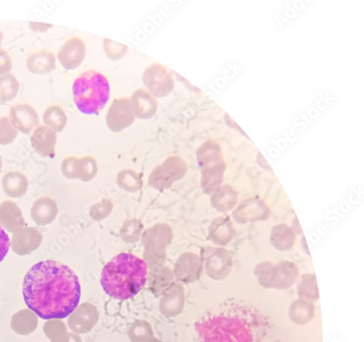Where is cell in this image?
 <instances>
[{
    "label": "cell",
    "mask_w": 364,
    "mask_h": 342,
    "mask_svg": "<svg viewBox=\"0 0 364 342\" xmlns=\"http://www.w3.org/2000/svg\"><path fill=\"white\" fill-rule=\"evenodd\" d=\"M10 245L11 241L8 234L0 226V262H2L7 256Z\"/></svg>",
    "instance_id": "obj_27"
},
{
    "label": "cell",
    "mask_w": 364,
    "mask_h": 342,
    "mask_svg": "<svg viewBox=\"0 0 364 342\" xmlns=\"http://www.w3.org/2000/svg\"><path fill=\"white\" fill-rule=\"evenodd\" d=\"M43 331L51 342H69L73 333H68L65 324L59 319H51L44 323Z\"/></svg>",
    "instance_id": "obj_20"
},
{
    "label": "cell",
    "mask_w": 364,
    "mask_h": 342,
    "mask_svg": "<svg viewBox=\"0 0 364 342\" xmlns=\"http://www.w3.org/2000/svg\"><path fill=\"white\" fill-rule=\"evenodd\" d=\"M2 185L5 193L11 197L16 198L27 193L28 181L24 174L13 171L4 176Z\"/></svg>",
    "instance_id": "obj_18"
},
{
    "label": "cell",
    "mask_w": 364,
    "mask_h": 342,
    "mask_svg": "<svg viewBox=\"0 0 364 342\" xmlns=\"http://www.w3.org/2000/svg\"><path fill=\"white\" fill-rule=\"evenodd\" d=\"M140 342H159V341H158V340H157V339H154V338L151 339V338H150V337H149V338H145V339L142 340V341H140Z\"/></svg>",
    "instance_id": "obj_28"
},
{
    "label": "cell",
    "mask_w": 364,
    "mask_h": 342,
    "mask_svg": "<svg viewBox=\"0 0 364 342\" xmlns=\"http://www.w3.org/2000/svg\"><path fill=\"white\" fill-rule=\"evenodd\" d=\"M4 38V33L1 30H0V44L2 43Z\"/></svg>",
    "instance_id": "obj_29"
},
{
    "label": "cell",
    "mask_w": 364,
    "mask_h": 342,
    "mask_svg": "<svg viewBox=\"0 0 364 342\" xmlns=\"http://www.w3.org/2000/svg\"><path fill=\"white\" fill-rule=\"evenodd\" d=\"M20 84L13 74L0 76V102L13 101L18 95Z\"/></svg>",
    "instance_id": "obj_22"
},
{
    "label": "cell",
    "mask_w": 364,
    "mask_h": 342,
    "mask_svg": "<svg viewBox=\"0 0 364 342\" xmlns=\"http://www.w3.org/2000/svg\"><path fill=\"white\" fill-rule=\"evenodd\" d=\"M297 293L299 299L313 303L320 300V292L314 274H305L301 277L297 286Z\"/></svg>",
    "instance_id": "obj_19"
},
{
    "label": "cell",
    "mask_w": 364,
    "mask_h": 342,
    "mask_svg": "<svg viewBox=\"0 0 364 342\" xmlns=\"http://www.w3.org/2000/svg\"><path fill=\"white\" fill-rule=\"evenodd\" d=\"M42 240V235L35 228L26 226L13 234L11 247L16 255L26 256L39 248Z\"/></svg>",
    "instance_id": "obj_9"
},
{
    "label": "cell",
    "mask_w": 364,
    "mask_h": 342,
    "mask_svg": "<svg viewBox=\"0 0 364 342\" xmlns=\"http://www.w3.org/2000/svg\"><path fill=\"white\" fill-rule=\"evenodd\" d=\"M38 326V316L30 309L21 310L11 317V327L19 335H29L33 333Z\"/></svg>",
    "instance_id": "obj_16"
},
{
    "label": "cell",
    "mask_w": 364,
    "mask_h": 342,
    "mask_svg": "<svg viewBox=\"0 0 364 342\" xmlns=\"http://www.w3.org/2000/svg\"><path fill=\"white\" fill-rule=\"evenodd\" d=\"M28 307L44 320L63 319L78 307L81 288L75 273L54 260L42 261L28 272L23 283Z\"/></svg>",
    "instance_id": "obj_1"
},
{
    "label": "cell",
    "mask_w": 364,
    "mask_h": 342,
    "mask_svg": "<svg viewBox=\"0 0 364 342\" xmlns=\"http://www.w3.org/2000/svg\"><path fill=\"white\" fill-rule=\"evenodd\" d=\"M3 168V161H2V157L0 155V172H1Z\"/></svg>",
    "instance_id": "obj_30"
},
{
    "label": "cell",
    "mask_w": 364,
    "mask_h": 342,
    "mask_svg": "<svg viewBox=\"0 0 364 342\" xmlns=\"http://www.w3.org/2000/svg\"><path fill=\"white\" fill-rule=\"evenodd\" d=\"M18 132L12 126L9 118H0V145L6 146L12 144Z\"/></svg>",
    "instance_id": "obj_24"
},
{
    "label": "cell",
    "mask_w": 364,
    "mask_h": 342,
    "mask_svg": "<svg viewBox=\"0 0 364 342\" xmlns=\"http://www.w3.org/2000/svg\"><path fill=\"white\" fill-rule=\"evenodd\" d=\"M13 68L11 56L3 48L0 47V76L8 74Z\"/></svg>",
    "instance_id": "obj_26"
},
{
    "label": "cell",
    "mask_w": 364,
    "mask_h": 342,
    "mask_svg": "<svg viewBox=\"0 0 364 342\" xmlns=\"http://www.w3.org/2000/svg\"><path fill=\"white\" fill-rule=\"evenodd\" d=\"M135 116L130 99L123 97L114 100L110 105L106 123L109 130L119 133L135 122Z\"/></svg>",
    "instance_id": "obj_5"
},
{
    "label": "cell",
    "mask_w": 364,
    "mask_h": 342,
    "mask_svg": "<svg viewBox=\"0 0 364 342\" xmlns=\"http://www.w3.org/2000/svg\"><path fill=\"white\" fill-rule=\"evenodd\" d=\"M0 223L10 233H15L25 224L18 205L11 201H5L0 204Z\"/></svg>",
    "instance_id": "obj_14"
},
{
    "label": "cell",
    "mask_w": 364,
    "mask_h": 342,
    "mask_svg": "<svg viewBox=\"0 0 364 342\" xmlns=\"http://www.w3.org/2000/svg\"><path fill=\"white\" fill-rule=\"evenodd\" d=\"M97 309L85 303L73 312L68 319V326L76 334H85L90 331L98 322Z\"/></svg>",
    "instance_id": "obj_8"
},
{
    "label": "cell",
    "mask_w": 364,
    "mask_h": 342,
    "mask_svg": "<svg viewBox=\"0 0 364 342\" xmlns=\"http://www.w3.org/2000/svg\"><path fill=\"white\" fill-rule=\"evenodd\" d=\"M28 71L35 75H45L56 70L55 54L48 50H40L31 54L27 61Z\"/></svg>",
    "instance_id": "obj_12"
},
{
    "label": "cell",
    "mask_w": 364,
    "mask_h": 342,
    "mask_svg": "<svg viewBox=\"0 0 364 342\" xmlns=\"http://www.w3.org/2000/svg\"><path fill=\"white\" fill-rule=\"evenodd\" d=\"M73 99L78 110L87 116H99L110 97L107 78L96 71L80 75L73 86Z\"/></svg>",
    "instance_id": "obj_3"
},
{
    "label": "cell",
    "mask_w": 364,
    "mask_h": 342,
    "mask_svg": "<svg viewBox=\"0 0 364 342\" xmlns=\"http://www.w3.org/2000/svg\"><path fill=\"white\" fill-rule=\"evenodd\" d=\"M275 266L269 262L258 264L255 270L260 284L265 288H272Z\"/></svg>",
    "instance_id": "obj_23"
},
{
    "label": "cell",
    "mask_w": 364,
    "mask_h": 342,
    "mask_svg": "<svg viewBox=\"0 0 364 342\" xmlns=\"http://www.w3.org/2000/svg\"><path fill=\"white\" fill-rule=\"evenodd\" d=\"M135 118L141 120L152 118L157 111L158 102L145 88L135 90L131 99Z\"/></svg>",
    "instance_id": "obj_11"
},
{
    "label": "cell",
    "mask_w": 364,
    "mask_h": 342,
    "mask_svg": "<svg viewBox=\"0 0 364 342\" xmlns=\"http://www.w3.org/2000/svg\"><path fill=\"white\" fill-rule=\"evenodd\" d=\"M147 266L141 259L130 254L114 257L103 269L101 283L111 298L128 300L145 286Z\"/></svg>",
    "instance_id": "obj_2"
},
{
    "label": "cell",
    "mask_w": 364,
    "mask_h": 342,
    "mask_svg": "<svg viewBox=\"0 0 364 342\" xmlns=\"http://www.w3.org/2000/svg\"><path fill=\"white\" fill-rule=\"evenodd\" d=\"M56 214V204L49 197H42L36 200L31 212L32 219L40 226L51 224Z\"/></svg>",
    "instance_id": "obj_17"
},
{
    "label": "cell",
    "mask_w": 364,
    "mask_h": 342,
    "mask_svg": "<svg viewBox=\"0 0 364 342\" xmlns=\"http://www.w3.org/2000/svg\"><path fill=\"white\" fill-rule=\"evenodd\" d=\"M290 321L298 326L310 324L315 317V307L311 302L298 299L294 300L288 311Z\"/></svg>",
    "instance_id": "obj_15"
},
{
    "label": "cell",
    "mask_w": 364,
    "mask_h": 342,
    "mask_svg": "<svg viewBox=\"0 0 364 342\" xmlns=\"http://www.w3.org/2000/svg\"><path fill=\"white\" fill-rule=\"evenodd\" d=\"M103 44L104 53L109 59L114 61H118L123 58L128 50L126 45L109 39H104Z\"/></svg>",
    "instance_id": "obj_25"
},
{
    "label": "cell",
    "mask_w": 364,
    "mask_h": 342,
    "mask_svg": "<svg viewBox=\"0 0 364 342\" xmlns=\"http://www.w3.org/2000/svg\"><path fill=\"white\" fill-rule=\"evenodd\" d=\"M42 121L56 132H61L66 127L67 117L63 108L59 105L49 106L43 113Z\"/></svg>",
    "instance_id": "obj_21"
},
{
    "label": "cell",
    "mask_w": 364,
    "mask_h": 342,
    "mask_svg": "<svg viewBox=\"0 0 364 342\" xmlns=\"http://www.w3.org/2000/svg\"><path fill=\"white\" fill-rule=\"evenodd\" d=\"M9 119L14 128L25 134H30L40 124L37 111L30 104L24 103L11 107Z\"/></svg>",
    "instance_id": "obj_7"
},
{
    "label": "cell",
    "mask_w": 364,
    "mask_h": 342,
    "mask_svg": "<svg viewBox=\"0 0 364 342\" xmlns=\"http://www.w3.org/2000/svg\"><path fill=\"white\" fill-rule=\"evenodd\" d=\"M86 56V45L80 37L67 39L60 49L57 57L66 71H75L84 61Z\"/></svg>",
    "instance_id": "obj_6"
},
{
    "label": "cell",
    "mask_w": 364,
    "mask_h": 342,
    "mask_svg": "<svg viewBox=\"0 0 364 342\" xmlns=\"http://www.w3.org/2000/svg\"><path fill=\"white\" fill-rule=\"evenodd\" d=\"M56 140V131L45 125L37 127L30 138L32 146L38 154L43 157L51 158L55 156Z\"/></svg>",
    "instance_id": "obj_10"
},
{
    "label": "cell",
    "mask_w": 364,
    "mask_h": 342,
    "mask_svg": "<svg viewBox=\"0 0 364 342\" xmlns=\"http://www.w3.org/2000/svg\"><path fill=\"white\" fill-rule=\"evenodd\" d=\"M142 83L148 92L155 99L169 96L174 89V80L161 63H154L147 67L142 75Z\"/></svg>",
    "instance_id": "obj_4"
},
{
    "label": "cell",
    "mask_w": 364,
    "mask_h": 342,
    "mask_svg": "<svg viewBox=\"0 0 364 342\" xmlns=\"http://www.w3.org/2000/svg\"><path fill=\"white\" fill-rule=\"evenodd\" d=\"M300 271L297 266L288 261H282L275 266L272 288L285 290L298 281Z\"/></svg>",
    "instance_id": "obj_13"
}]
</instances>
